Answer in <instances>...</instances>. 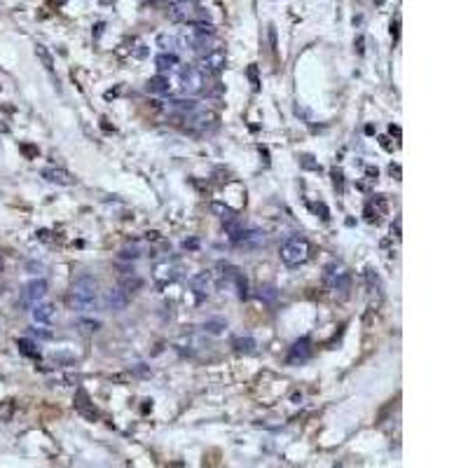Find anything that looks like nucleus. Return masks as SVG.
Listing matches in <instances>:
<instances>
[{"mask_svg": "<svg viewBox=\"0 0 468 468\" xmlns=\"http://www.w3.org/2000/svg\"><path fill=\"white\" fill-rule=\"evenodd\" d=\"M199 246V241L197 239H190V241H185V248H197Z\"/></svg>", "mask_w": 468, "mask_h": 468, "instance_id": "nucleus-31", "label": "nucleus"}, {"mask_svg": "<svg viewBox=\"0 0 468 468\" xmlns=\"http://www.w3.org/2000/svg\"><path fill=\"white\" fill-rule=\"evenodd\" d=\"M173 38H166V35H159V45H169V47H173Z\"/></svg>", "mask_w": 468, "mask_h": 468, "instance_id": "nucleus-30", "label": "nucleus"}, {"mask_svg": "<svg viewBox=\"0 0 468 468\" xmlns=\"http://www.w3.org/2000/svg\"><path fill=\"white\" fill-rule=\"evenodd\" d=\"M43 178L47 183H54V185H75V176L66 169H59V166H49L43 171Z\"/></svg>", "mask_w": 468, "mask_h": 468, "instance_id": "nucleus-8", "label": "nucleus"}, {"mask_svg": "<svg viewBox=\"0 0 468 468\" xmlns=\"http://www.w3.org/2000/svg\"><path fill=\"white\" fill-rule=\"evenodd\" d=\"M45 295H47V281H45V279H33V281H28V283H26L24 295H21V304L33 309L38 302H43Z\"/></svg>", "mask_w": 468, "mask_h": 468, "instance_id": "nucleus-5", "label": "nucleus"}, {"mask_svg": "<svg viewBox=\"0 0 468 468\" xmlns=\"http://www.w3.org/2000/svg\"><path fill=\"white\" fill-rule=\"evenodd\" d=\"M148 91L150 94H166L169 91V78L166 75H155L148 80Z\"/></svg>", "mask_w": 468, "mask_h": 468, "instance_id": "nucleus-15", "label": "nucleus"}, {"mask_svg": "<svg viewBox=\"0 0 468 468\" xmlns=\"http://www.w3.org/2000/svg\"><path fill=\"white\" fill-rule=\"evenodd\" d=\"M309 356H311V342L307 340V337H302V340H298L291 347L286 361H288V365H300V363H304V361H309Z\"/></svg>", "mask_w": 468, "mask_h": 468, "instance_id": "nucleus-6", "label": "nucleus"}, {"mask_svg": "<svg viewBox=\"0 0 468 468\" xmlns=\"http://www.w3.org/2000/svg\"><path fill=\"white\" fill-rule=\"evenodd\" d=\"M35 54L40 56V61L45 63V68H47L49 73L54 70V61H52V54H49L47 49H45V45H35Z\"/></svg>", "mask_w": 468, "mask_h": 468, "instance_id": "nucleus-22", "label": "nucleus"}, {"mask_svg": "<svg viewBox=\"0 0 468 468\" xmlns=\"http://www.w3.org/2000/svg\"><path fill=\"white\" fill-rule=\"evenodd\" d=\"M314 211H316V213H321V218H323V220H328V218H330V215H328V208L323 206V204H318V206H314Z\"/></svg>", "mask_w": 468, "mask_h": 468, "instance_id": "nucleus-27", "label": "nucleus"}, {"mask_svg": "<svg viewBox=\"0 0 468 468\" xmlns=\"http://www.w3.org/2000/svg\"><path fill=\"white\" fill-rule=\"evenodd\" d=\"M190 17V10L185 5H171L169 7V19L171 21H185Z\"/></svg>", "mask_w": 468, "mask_h": 468, "instance_id": "nucleus-19", "label": "nucleus"}, {"mask_svg": "<svg viewBox=\"0 0 468 468\" xmlns=\"http://www.w3.org/2000/svg\"><path fill=\"white\" fill-rule=\"evenodd\" d=\"M365 283H368V293H370V295H377V298L384 295L382 279H379V274L375 272V269H368V272H365Z\"/></svg>", "mask_w": 468, "mask_h": 468, "instance_id": "nucleus-13", "label": "nucleus"}, {"mask_svg": "<svg viewBox=\"0 0 468 468\" xmlns=\"http://www.w3.org/2000/svg\"><path fill=\"white\" fill-rule=\"evenodd\" d=\"M140 286H143V281H140L138 276H131V279H124V281H122V286H120V288L129 295V293H136Z\"/></svg>", "mask_w": 468, "mask_h": 468, "instance_id": "nucleus-23", "label": "nucleus"}, {"mask_svg": "<svg viewBox=\"0 0 468 468\" xmlns=\"http://www.w3.org/2000/svg\"><path fill=\"white\" fill-rule=\"evenodd\" d=\"M333 178H335V188H337V190L342 192V171H335Z\"/></svg>", "mask_w": 468, "mask_h": 468, "instance_id": "nucleus-28", "label": "nucleus"}, {"mask_svg": "<svg viewBox=\"0 0 468 468\" xmlns=\"http://www.w3.org/2000/svg\"><path fill=\"white\" fill-rule=\"evenodd\" d=\"M155 63H157V68L164 73V70H171V68L176 66L178 59H176V54H166V52H164V54H159L157 59H155Z\"/></svg>", "mask_w": 468, "mask_h": 468, "instance_id": "nucleus-17", "label": "nucleus"}, {"mask_svg": "<svg viewBox=\"0 0 468 468\" xmlns=\"http://www.w3.org/2000/svg\"><path fill=\"white\" fill-rule=\"evenodd\" d=\"M120 258H122V260H129V258H131V260H136V258H138V250H136V248H131V250L124 248L120 253Z\"/></svg>", "mask_w": 468, "mask_h": 468, "instance_id": "nucleus-26", "label": "nucleus"}, {"mask_svg": "<svg viewBox=\"0 0 468 468\" xmlns=\"http://www.w3.org/2000/svg\"><path fill=\"white\" fill-rule=\"evenodd\" d=\"M52 318H54V304L38 302L35 307H33V321H35V323H43V326H47V323H52Z\"/></svg>", "mask_w": 468, "mask_h": 468, "instance_id": "nucleus-10", "label": "nucleus"}, {"mask_svg": "<svg viewBox=\"0 0 468 468\" xmlns=\"http://www.w3.org/2000/svg\"><path fill=\"white\" fill-rule=\"evenodd\" d=\"M94 304H96V279L91 274L75 276L68 291V307L73 311H89Z\"/></svg>", "mask_w": 468, "mask_h": 468, "instance_id": "nucleus-1", "label": "nucleus"}, {"mask_svg": "<svg viewBox=\"0 0 468 468\" xmlns=\"http://www.w3.org/2000/svg\"><path fill=\"white\" fill-rule=\"evenodd\" d=\"M17 347H19V351L24 353V356H28V358H40V351H38V347L30 340H17Z\"/></svg>", "mask_w": 468, "mask_h": 468, "instance_id": "nucleus-16", "label": "nucleus"}, {"mask_svg": "<svg viewBox=\"0 0 468 468\" xmlns=\"http://www.w3.org/2000/svg\"><path fill=\"white\" fill-rule=\"evenodd\" d=\"M211 211L218 213V218H223L225 223H234V220H237L234 211H232L230 206H223V204H211Z\"/></svg>", "mask_w": 468, "mask_h": 468, "instance_id": "nucleus-18", "label": "nucleus"}, {"mask_svg": "<svg viewBox=\"0 0 468 468\" xmlns=\"http://www.w3.org/2000/svg\"><path fill=\"white\" fill-rule=\"evenodd\" d=\"M227 276H230L232 281H234V286H237V295L239 298H248V283H246V276H243L239 269L230 267V272H227Z\"/></svg>", "mask_w": 468, "mask_h": 468, "instance_id": "nucleus-14", "label": "nucleus"}, {"mask_svg": "<svg viewBox=\"0 0 468 468\" xmlns=\"http://www.w3.org/2000/svg\"><path fill=\"white\" fill-rule=\"evenodd\" d=\"M225 66V54L223 52H208L201 59V73H218L220 68Z\"/></svg>", "mask_w": 468, "mask_h": 468, "instance_id": "nucleus-9", "label": "nucleus"}, {"mask_svg": "<svg viewBox=\"0 0 468 468\" xmlns=\"http://www.w3.org/2000/svg\"><path fill=\"white\" fill-rule=\"evenodd\" d=\"M127 307H129V295L122 291L120 286L110 288V291L105 293V309H110V311H124Z\"/></svg>", "mask_w": 468, "mask_h": 468, "instance_id": "nucleus-7", "label": "nucleus"}, {"mask_svg": "<svg viewBox=\"0 0 468 468\" xmlns=\"http://www.w3.org/2000/svg\"><path fill=\"white\" fill-rule=\"evenodd\" d=\"M258 295H260V300H269V302H272V300H276V291H274L272 286L260 288V293H258Z\"/></svg>", "mask_w": 468, "mask_h": 468, "instance_id": "nucleus-25", "label": "nucleus"}, {"mask_svg": "<svg viewBox=\"0 0 468 468\" xmlns=\"http://www.w3.org/2000/svg\"><path fill=\"white\" fill-rule=\"evenodd\" d=\"M323 281L330 291H347L349 283H351V276H349V269L342 265V262H330L326 267V274H323Z\"/></svg>", "mask_w": 468, "mask_h": 468, "instance_id": "nucleus-3", "label": "nucleus"}, {"mask_svg": "<svg viewBox=\"0 0 468 468\" xmlns=\"http://www.w3.org/2000/svg\"><path fill=\"white\" fill-rule=\"evenodd\" d=\"M181 82H183V91L195 96V94H201L206 89V75L201 73L199 68L195 66H185L181 70Z\"/></svg>", "mask_w": 468, "mask_h": 468, "instance_id": "nucleus-4", "label": "nucleus"}, {"mask_svg": "<svg viewBox=\"0 0 468 468\" xmlns=\"http://www.w3.org/2000/svg\"><path fill=\"white\" fill-rule=\"evenodd\" d=\"M234 347L239 351H253L256 349V340H250V337H243V340H234Z\"/></svg>", "mask_w": 468, "mask_h": 468, "instance_id": "nucleus-24", "label": "nucleus"}, {"mask_svg": "<svg viewBox=\"0 0 468 468\" xmlns=\"http://www.w3.org/2000/svg\"><path fill=\"white\" fill-rule=\"evenodd\" d=\"M302 166H304V169H318V164H314V162H311V157H302Z\"/></svg>", "mask_w": 468, "mask_h": 468, "instance_id": "nucleus-29", "label": "nucleus"}, {"mask_svg": "<svg viewBox=\"0 0 468 468\" xmlns=\"http://www.w3.org/2000/svg\"><path fill=\"white\" fill-rule=\"evenodd\" d=\"M0 272H3V258H0Z\"/></svg>", "mask_w": 468, "mask_h": 468, "instance_id": "nucleus-32", "label": "nucleus"}, {"mask_svg": "<svg viewBox=\"0 0 468 468\" xmlns=\"http://www.w3.org/2000/svg\"><path fill=\"white\" fill-rule=\"evenodd\" d=\"M178 276L176 267L173 265H169V262H162V265H157L155 267V281H157L159 286H166L169 281H173Z\"/></svg>", "mask_w": 468, "mask_h": 468, "instance_id": "nucleus-12", "label": "nucleus"}, {"mask_svg": "<svg viewBox=\"0 0 468 468\" xmlns=\"http://www.w3.org/2000/svg\"><path fill=\"white\" fill-rule=\"evenodd\" d=\"M225 328H227V323L223 321V318H211V321L204 323V330H206V333H211V335H220Z\"/></svg>", "mask_w": 468, "mask_h": 468, "instance_id": "nucleus-20", "label": "nucleus"}, {"mask_svg": "<svg viewBox=\"0 0 468 468\" xmlns=\"http://www.w3.org/2000/svg\"><path fill=\"white\" fill-rule=\"evenodd\" d=\"M75 328H78L82 335H91V333H96V330L101 328V323H98V321H87V318H82V321L75 323Z\"/></svg>", "mask_w": 468, "mask_h": 468, "instance_id": "nucleus-21", "label": "nucleus"}, {"mask_svg": "<svg viewBox=\"0 0 468 468\" xmlns=\"http://www.w3.org/2000/svg\"><path fill=\"white\" fill-rule=\"evenodd\" d=\"M309 253H311V246L304 237H291L281 246V260L286 265H291V267H298V265L307 262Z\"/></svg>", "mask_w": 468, "mask_h": 468, "instance_id": "nucleus-2", "label": "nucleus"}, {"mask_svg": "<svg viewBox=\"0 0 468 468\" xmlns=\"http://www.w3.org/2000/svg\"><path fill=\"white\" fill-rule=\"evenodd\" d=\"M190 286H192V291H195L199 298L208 295V291H211V274H208V272L195 274V276H192V281H190Z\"/></svg>", "mask_w": 468, "mask_h": 468, "instance_id": "nucleus-11", "label": "nucleus"}]
</instances>
